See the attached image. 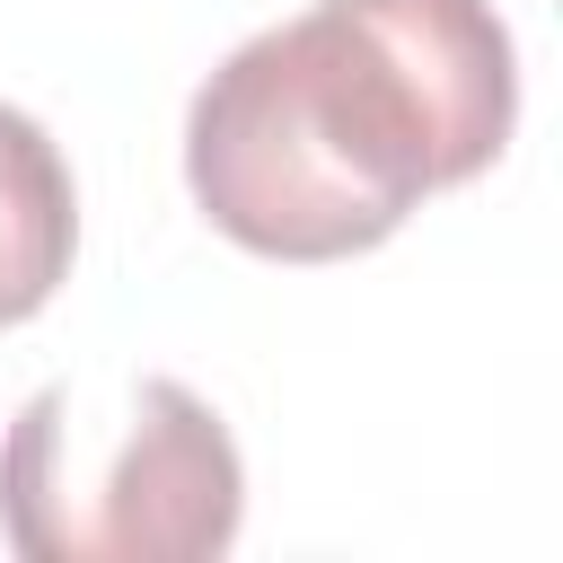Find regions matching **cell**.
<instances>
[{
    "mask_svg": "<svg viewBox=\"0 0 563 563\" xmlns=\"http://www.w3.org/2000/svg\"><path fill=\"white\" fill-rule=\"evenodd\" d=\"M519 70L493 0H317L246 35L185 114V185L220 238L334 264L396 238L422 194L484 176Z\"/></svg>",
    "mask_w": 563,
    "mask_h": 563,
    "instance_id": "cell-1",
    "label": "cell"
},
{
    "mask_svg": "<svg viewBox=\"0 0 563 563\" xmlns=\"http://www.w3.org/2000/svg\"><path fill=\"white\" fill-rule=\"evenodd\" d=\"M238 519V440L176 378H132L106 431L70 387H44L0 440V528L26 563H202Z\"/></svg>",
    "mask_w": 563,
    "mask_h": 563,
    "instance_id": "cell-2",
    "label": "cell"
},
{
    "mask_svg": "<svg viewBox=\"0 0 563 563\" xmlns=\"http://www.w3.org/2000/svg\"><path fill=\"white\" fill-rule=\"evenodd\" d=\"M79 246V194L53 150V132L18 106H0V325H26Z\"/></svg>",
    "mask_w": 563,
    "mask_h": 563,
    "instance_id": "cell-3",
    "label": "cell"
}]
</instances>
